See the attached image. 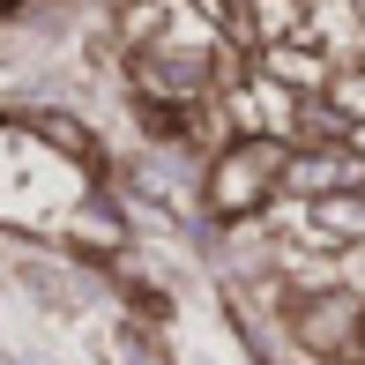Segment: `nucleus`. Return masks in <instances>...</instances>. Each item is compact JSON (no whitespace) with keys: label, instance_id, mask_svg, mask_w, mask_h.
<instances>
[]
</instances>
